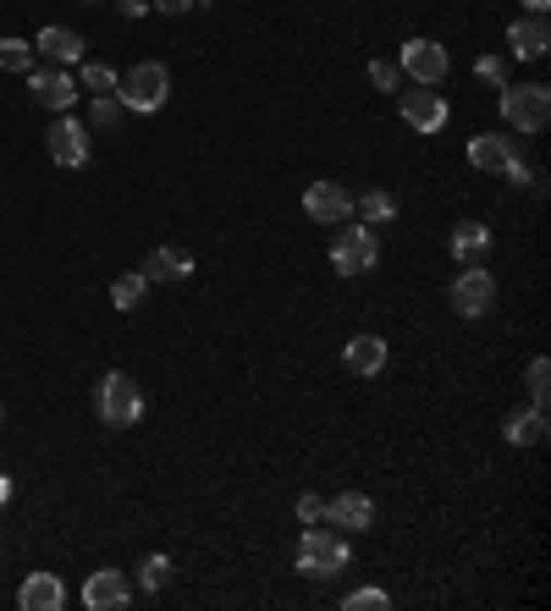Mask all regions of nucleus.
<instances>
[{
    "label": "nucleus",
    "mask_w": 551,
    "mask_h": 611,
    "mask_svg": "<svg viewBox=\"0 0 551 611\" xmlns=\"http://www.w3.org/2000/svg\"><path fill=\"white\" fill-rule=\"evenodd\" d=\"M497 111L513 133H546L551 122V89L546 83H507V89L497 95Z\"/></svg>",
    "instance_id": "1"
},
{
    "label": "nucleus",
    "mask_w": 551,
    "mask_h": 611,
    "mask_svg": "<svg viewBox=\"0 0 551 611\" xmlns=\"http://www.w3.org/2000/svg\"><path fill=\"white\" fill-rule=\"evenodd\" d=\"M117 100H122V111L155 116V111L171 100V72H166V61H138V66L117 83Z\"/></svg>",
    "instance_id": "2"
},
{
    "label": "nucleus",
    "mask_w": 551,
    "mask_h": 611,
    "mask_svg": "<svg viewBox=\"0 0 551 611\" xmlns=\"http://www.w3.org/2000/svg\"><path fill=\"white\" fill-rule=\"evenodd\" d=\"M347 540L336 535V529H320V523H309V529L298 535V573H309V578H336L342 568H347Z\"/></svg>",
    "instance_id": "3"
},
{
    "label": "nucleus",
    "mask_w": 551,
    "mask_h": 611,
    "mask_svg": "<svg viewBox=\"0 0 551 611\" xmlns=\"http://www.w3.org/2000/svg\"><path fill=\"white\" fill-rule=\"evenodd\" d=\"M446 303H452L457 320H486L497 309V276L486 265H464L452 276V287H446Z\"/></svg>",
    "instance_id": "4"
},
{
    "label": "nucleus",
    "mask_w": 551,
    "mask_h": 611,
    "mask_svg": "<svg viewBox=\"0 0 551 611\" xmlns=\"http://www.w3.org/2000/svg\"><path fill=\"white\" fill-rule=\"evenodd\" d=\"M376 259H381L376 226H336V237H331V265H336V276H370Z\"/></svg>",
    "instance_id": "5"
},
{
    "label": "nucleus",
    "mask_w": 551,
    "mask_h": 611,
    "mask_svg": "<svg viewBox=\"0 0 551 611\" xmlns=\"http://www.w3.org/2000/svg\"><path fill=\"white\" fill-rule=\"evenodd\" d=\"M95 408H100V419H106L111 429H127V424L144 419V391H138L133 375L111 370V375L100 381V391H95Z\"/></svg>",
    "instance_id": "6"
},
{
    "label": "nucleus",
    "mask_w": 551,
    "mask_h": 611,
    "mask_svg": "<svg viewBox=\"0 0 551 611\" xmlns=\"http://www.w3.org/2000/svg\"><path fill=\"white\" fill-rule=\"evenodd\" d=\"M469 165H475V171H491V177H507V183H529V165L518 160V149H513L502 133L469 138Z\"/></svg>",
    "instance_id": "7"
},
{
    "label": "nucleus",
    "mask_w": 551,
    "mask_h": 611,
    "mask_svg": "<svg viewBox=\"0 0 551 611\" xmlns=\"http://www.w3.org/2000/svg\"><path fill=\"white\" fill-rule=\"evenodd\" d=\"M397 66H403V77L425 83V89H441V77L452 72V55H446L441 39H408L403 55H397Z\"/></svg>",
    "instance_id": "8"
},
{
    "label": "nucleus",
    "mask_w": 551,
    "mask_h": 611,
    "mask_svg": "<svg viewBox=\"0 0 551 611\" xmlns=\"http://www.w3.org/2000/svg\"><path fill=\"white\" fill-rule=\"evenodd\" d=\"M397 111H403V122L414 127V133H441L446 127V100H441V89H425V83H414V89H403V100H397Z\"/></svg>",
    "instance_id": "9"
},
{
    "label": "nucleus",
    "mask_w": 551,
    "mask_h": 611,
    "mask_svg": "<svg viewBox=\"0 0 551 611\" xmlns=\"http://www.w3.org/2000/svg\"><path fill=\"white\" fill-rule=\"evenodd\" d=\"M88 611H122L127 600H133V584H127V573L122 568H100V573H88L83 578V595H77Z\"/></svg>",
    "instance_id": "10"
},
{
    "label": "nucleus",
    "mask_w": 551,
    "mask_h": 611,
    "mask_svg": "<svg viewBox=\"0 0 551 611\" xmlns=\"http://www.w3.org/2000/svg\"><path fill=\"white\" fill-rule=\"evenodd\" d=\"M45 149H50V160H56V165H66V171H83V165H88V154H95V144H88V127H83V122H72V116H61V122L50 127Z\"/></svg>",
    "instance_id": "11"
},
{
    "label": "nucleus",
    "mask_w": 551,
    "mask_h": 611,
    "mask_svg": "<svg viewBox=\"0 0 551 611\" xmlns=\"http://www.w3.org/2000/svg\"><path fill=\"white\" fill-rule=\"evenodd\" d=\"M28 95L39 111H72L77 105V77L66 66H50V72H28Z\"/></svg>",
    "instance_id": "12"
},
{
    "label": "nucleus",
    "mask_w": 551,
    "mask_h": 611,
    "mask_svg": "<svg viewBox=\"0 0 551 611\" xmlns=\"http://www.w3.org/2000/svg\"><path fill=\"white\" fill-rule=\"evenodd\" d=\"M138 276H144L149 287H176V282L194 276V253H188V248H149Z\"/></svg>",
    "instance_id": "13"
},
{
    "label": "nucleus",
    "mask_w": 551,
    "mask_h": 611,
    "mask_svg": "<svg viewBox=\"0 0 551 611\" xmlns=\"http://www.w3.org/2000/svg\"><path fill=\"white\" fill-rule=\"evenodd\" d=\"M304 215H309V221H320V226H342V221L353 215V194H347L342 183H309V194H304Z\"/></svg>",
    "instance_id": "14"
},
{
    "label": "nucleus",
    "mask_w": 551,
    "mask_h": 611,
    "mask_svg": "<svg viewBox=\"0 0 551 611\" xmlns=\"http://www.w3.org/2000/svg\"><path fill=\"white\" fill-rule=\"evenodd\" d=\"M546 50H551V28H546L540 12L507 23V55H513V61H540Z\"/></svg>",
    "instance_id": "15"
},
{
    "label": "nucleus",
    "mask_w": 551,
    "mask_h": 611,
    "mask_svg": "<svg viewBox=\"0 0 551 611\" xmlns=\"http://www.w3.org/2000/svg\"><path fill=\"white\" fill-rule=\"evenodd\" d=\"M326 523H331V529H370V523H376V501L364 490H342V496L326 501Z\"/></svg>",
    "instance_id": "16"
},
{
    "label": "nucleus",
    "mask_w": 551,
    "mask_h": 611,
    "mask_svg": "<svg viewBox=\"0 0 551 611\" xmlns=\"http://www.w3.org/2000/svg\"><path fill=\"white\" fill-rule=\"evenodd\" d=\"M17 606L23 611H61L66 606V584L56 573H28L23 589H17Z\"/></svg>",
    "instance_id": "17"
},
{
    "label": "nucleus",
    "mask_w": 551,
    "mask_h": 611,
    "mask_svg": "<svg viewBox=\"0 0 551 611\" xmlns=\"http://www.w3.org/2000/svg\"><path fill=\"white\" fill-rule=\"evenodd\" d=\"M446 248H452L457 265H480L486 248H491V226H486V221H457L452 237H446Z\"/></svg>",
    "instance_id": "18"
},
{
    "label": "nucleus",
    "mask_w": 551,
    "mask_h": 611,
    "mask_svg": "<svg viewBox=\"0 0 551 611\" xmlns=\"http://www.w3.org/2000/svg\"><path fill=\"white\" fill-rule=\"evenodd\" d=\"M502 435H507V447H540L546 435H551L546 408H513L507 424H502Z\"/></svg>",
    "instance_id": "19"
},
{
    "label": "nucleus",
    "mask_w": 551,
    "mask_h": 611,
    "mask_svg": "<svg viewBox=\"0 0 551 611\" xmlns=\"http://www.w3.org/2000/svg\"><path fill=\"white\" fill-rule=\"evenodd\" d=\"M342 364H347L353 375H381V370H387V341H381V336H353V341L342 347Z\"/></svg>",
    "instance_id": "20"
},
{
    "label": "nucleus",
    "mask_w": 551,
    "mask_h": 611,
    "mask_svg": "<svg viewBox=\"0 0 551 611\" xmlns=\"http://www.w3.org/2000/svg\"><path fill=\"white\" fill-rule=\"evenodd\" d=\"M34 55H50L56 66H72V61H83V39H77L72 28L50 23V28H39V39H34Z\"/></svg>",
    "instance_id": "21"
},
{
    "label": "nucleus",
    "mask_w": 551,
    "mask_h": 611,
    "mask_svg": "<svg viewBox=\"0 0 551 611\" xmlns=\"http://www.w3.org/2000/svg\"><path fill=\"white\" fill-rule=\"evenodd\" d=\"M353 215H358L364 226H387V221L397 215V204H392V194H387V188H370V194H358V199H353Z\"/></svg>",
    "instance_id": "22"
},
{
    "label": "nucleus",
    "mask_w": 551,
    "mask_h": 611,
    "mask_svg": "<svg viewBox=\"0 0 551 611\" xmlns=\"http://www.w3.org/2000/svg\"><path fill=\"white\" fill-rule=\"evenodd\" d=\"M144 292H149V282H144L138 271H133V276H117V282H111V303H117L122 314H133V309L144 303Z\"/></svg>",
    "instance_id": "23"
},
{
    "label": "nucleus",
    "mask_w": 551,
    "mask_h": 611,
    "mask_svg": "<svg viewBox=\"0 0 551 611\" xmlns=\"http://www.w3.org/2000/svg\"><path fill=\"white\" fill-rule=\"evenodd\" d=\"M524 391H529V408H546V402H551V364H546V359H529Z\"/></svg>",
    "instance_id": "24"
},
{
    "label": "nucleus",
    "mask_w": 551,
    "mask_h": 611,
    "mask_svg": "<svg viewBox=\"0 0 551 611\" xmlns=\"http://www.w3.org/2000/svg\"><path fill=\"white\" fill-rule=\"evenodd\" d=\"M77 83H83V89H88V95H95V100H100V95H117V83H122V77H117V72L106 66V61H88Z\"/></svg>",
    "instance_id": "25"
},
{
    "label": "nucleus",
    "mask_w": 551,
    "mask_h": 611,
    "mask_svg": "<svg viewBox=\"0 0 551 611\" xmlns=\"http://www.w3.org/2000/svg\"><path fill=\"white\" fill-rule=\"evenodd\" d=\"M0 72H34V45L28 39H0Z\"/></svg>",
    "instance_id": "26"
},
{
    "label": "nucleus",
    "mask_w": 551,
    "mask_h": 611,
    "mask_svg": "<svg viewBox=\"0 0 551 611\" xmlns=\"http://www.w3.org/2000/svg\"><path fill=\"white\" fill-rule=\"evenodd\" d=\"M166 584H171V557H144V568H138V589L160 595Z\"/></svg>",
    "instance_id": "27"
},
{
    "label": "nucleus",
    "mask_w": 551,
    "mask_h": 611,
    "mask_svg": "<svg viewBox=\"0 0 551 611\" xmlns=\"http://www.w3.org/2000/svg\"><path fill=\"white\" fill-rule=\"evenodd\" d=\"M370 83H376L381 95H397V89H403V66L387 61V55H376V61H370Z\"/></svg>",
    "instance_id": "28"
},
{
    "label": "nucleus",
    "mask_w": 551,
    "mask_h": 611,
    "mask_svg": "<svg viewBox=\"0 0 551 611\" xmlns=\"http://www.w3.org/2000/svg\"><path fill=\"white\" fill-rule=\"evenodd\" d=\"M475 77H480V83H491V89H507V83H513L507 55H480V61H475Z\"/></svg>",
    "instance_id": "29"
},
{
    "label": "nucleus",
    "mask_w": 551,
    "mask_h": 611,
    "mask_svg": "<svg viewBox=\"0 0 551 611\" xmlns=\"http://www.w3.org/2000/svg\"><path fill=\"white\" fill-rule=\"evenodd\" d=\"M122 122V100L117 95H100L95 105H88V127H117Z\"/></svg>",
    "instance_id": "30"
},
{
    "label": "nucleus",
    "mask_w": 551,
    "mask_h": 611,
    "mask_svg": "<svg viewBox=\"0 0 551 611\" xmlns=\"http://www.w3.org/2000/svg\"><path fill=\"white\" fill-rule=\"evenodd\" d=\"M381 606H392L387 589H353V595L342 600V611H381Z\"/></svg>",
    "instance_id": "31"
},
{
    "label": "nucleus",
    "mask_w": 551,
    "mask_h": 611,
    "mask_svg": "<svg viewBox=\"0 0 551 611\" xmlns=\"http://www.w3.org/2000/svg\"><path fill=\"white\" fill-rule=\"evenodd\" d=\"M298 523H326V496L304 490V496H298Z\"/></svg>",
    "instance_id": "32"
},
{
    "label": "nucleus",
    "mask_w": 551,
    "mask_h": 611,
    "mask_svg": "<svg viewBox=\"0 0 551 611\" xmlns=\"http://www.w3.org/2000/svg\"><path fill=\"white\" fill-rule=\"evenodd\" d=\"M194 0H149V12H160V17H182Z\"/></svg>",
    "instance_id": "33"
},
{
    "label": "nucleus",
    "mask_w": 551,
    "mask_h": 611,
    "mask_svg": "<svg viewBox=\"0 0 551 611\" xmlns=\"http://www.w3.org/2000/svg\"><path fill=\"white\" fill-rule=\"evenodd\" d=\"M117 12H122V17H144L149 0H117Z\"/></svg>",
    "instance_id": "34"
},
{
    "label": "nucleus",
    "mask_w": 551,
    "mask_h": 611,
    "mask_svg": "<svg viewBox=\"0 0 551 611\" xmlns=\"http://www.w3.org/2000/svg\"><path fill=\"white\" fill-rule=\"evenodd\" d=\"M7 501H12V474L0 469V507H7Z\"/></svg>",
    "instance_id": "35"
},
{
    "label": "nucleus",
    "mask_w": 551,
    "mask_h": 611,
    "mask_svg": "<svg viewBox=\"0 0 551 611\" xmlns=\"http://www.w3.org/2000/svg\"><path fill=\"white\" fill-rule=\"evenodd\" d=\"M524 7H529V12H546V7H551V0H524Z\"/></svg>",
    "instance_id": "36"
},
{
    "label": "nucleus",
    "mask_w": 551,
    "mask_h": 611,
    "mask_svg": "<svg viewBox=\"0 0 551 611\" xmlns=\"http://www.w3.org/2000/svg\"><path fill=\"white\" fill-rule=\"evenodd\" d=\"M83 7H100V0H83Z\"/></svg>",
    "instance_id": "37"
},
{
    "label": "nucleus",
    "mask_w": 551,
    "mask_h": 611,
    "mask_svg": "<svg viewBox=\"0 0 551 611\" xmlns=\"http://www.w3.org/2000/svg\"><path fill=\"white\" fill-rule=\"evenodd\" d=\"M0 424H7V413H0Z\"/></svg>",
    "instance_id": "38"
}]
</instances>
